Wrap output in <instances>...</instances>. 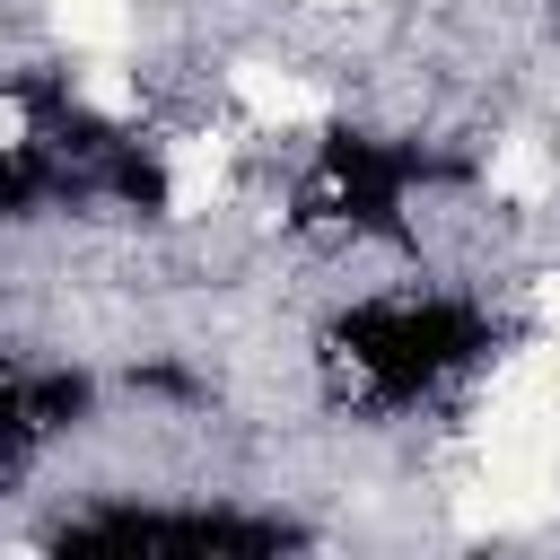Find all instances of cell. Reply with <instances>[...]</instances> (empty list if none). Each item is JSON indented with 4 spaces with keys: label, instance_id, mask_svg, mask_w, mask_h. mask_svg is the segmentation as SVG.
Masks as SVG:
<instances>
[{
    "label": "cell",
    "instance_id": "cell-5",
    "mask_svg": "<svg viewBox=\"0 0 560 560\" xmlns=\"http://www.w3.org/2000/svg\"><path fill=\"white\" fill-rule=\"evenodd\" d=\"M481 184H490L499 201H516V210H534V201H551V184H560V166H551V140H534V131H508V140L490 149V166H481Z\"/></svg>",
    "mask_w": 560,
    "mask_h": 560
},
{
    "label": "cell",
    "instance_id": "cell-6",
    "mask_svg": "<svg viewBox=\"0 0 560 560\" xmlns=\"http://www.w3.org/2000/svg\"><path fill=\"white\" fill-rule=\"evenodd\" d=\"M44 9H52V35L70 52H88V61L131 44V0H44Z\"/></svg>",
    "mask_w": 560,
    "mask_h": 560
},
{
    "label": "cell",
    "instance_id": "cell-3",
    "mask_svg": "<svg viewBox=\"0 0 560 560\" xmlns=\"http://www.w3.org/2000/svg\"><path fill=\"white\" fill-rule=\"evenodd\" d=\"M228 96H236L245 122H262V131H315V122L332 114V96H324L306 70H280V61H236V70H228Z\"/></svg>",
    "mask_w": 560,
    "mask_h": 560
},
{
    "label": "cell",
    "instance_id": "cell-8",
    "mask_svg": "<svg viewBox=\"0 0 560 560\" xmlns=\"http://www.w3.org/2000/svg\"><path fill=\"white\" fill-rule=\"evenodd\" d=\"M534 315H542V332H560V271L534 280Z\"/></svg>",
    "mask_w": 560,
    "mask_h": 560
},
{
    "label": "cell",
    "instance_id": "cell-10",
    "mask_svg": "<svg viewBox=\"0 0 560 560\" xmlns=\"http://www.w3.org/2000/svg\"><path fill=\"white\" fill-rule=\"evenodd\" d=\"M324 9H350V0H324Z\"/></svg>",
    "mask_w": 560,
    "mask_h": 560
},
{
    "label": "cell",
    "instance_id": "cell-7",
    "mask_svg": "<svg viewBox=\"0 0 560 560\" xmlns=\"http://www.w3.org/2000/svg\"><path fill=\"white\" fill-rule=\"evenodd\" d=\"M79 96H88L96 114H114V122H131V114H140V79L122 70V52L88 61V70H79Z\"/></svg>",
    "mask_w": 560,
    "mask_h": 560
},
{
    "label": "cell",
    "instance_id": "cell-1",
    "mask_svg": "<svg viewBox=\"0 0 560 560\" xmlns=\"http://www.w3.org/2000/svg\"><path fill=\"white\" fill-rule=\"evenodd\" d=\"M472 446L481 455H534L560 464V332H542L534 350L499 359L472 411Z\"/></svg>",
    "mask_w": 560,
    "mask_h": 560
},
{
    "label": "cell",
    "instance_id": "cell-4",
    "mask_svg": "<svg viewBox=\"0 0 560 560\" xmlns=\"http://www.w3.org/2000/svg\"><path fill=\"white\" fill-rule=\"evenodd\" d=\"M228 158H236L228 131H184V140H166V158H158V175H166V210H175V219L219 210V192H228Z\"/></svg>",
    "mask_w": 560,
    "mask_h": 560
},
{
    "label": "cell",
    "instance_id": "cell-2",
    "mask_svg": "<svg viewBox=\"0 0 560 560\" xmlns=\"http://www.w3.org/2000/svg\"><path fill=\"white\" fill-rule=\"evenodd\" d=\"M560 508V464H534V455H481L472 481L455 490V516L472 534H516V525H542Z\"/></svg>",
    "mask_w": 560,
    "mask_h": 560
},
{
    "label": "cell",
    "instance_id": "cell-9",
    "mask_svg": "<svg viewBox=\"0 0 560 560\" xmlns=\"http://www.w3.org/2000/svg\"><path fill=\"white\" fill-rule=\"evenodd\" d=\"M0 131H9V149H26V96H9V105H0Z\"/></svg>",
    "mask_w": 560,
    "mask_h": 560
}]
</instances>
